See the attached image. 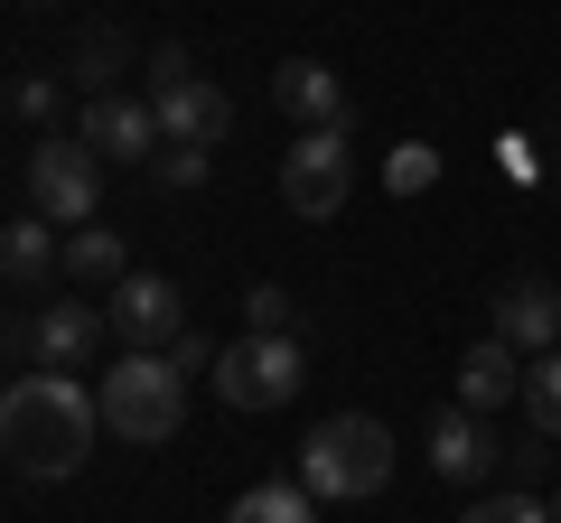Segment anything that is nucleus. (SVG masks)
<instances>
[{
	"mask_svg": "<svg viewBox=\"0 0 561 523\" xmlns=\"http://www.w3.org/2000/svg\"><path fill=\"white\" fill-rule=\"evenodd\" d=\"M94 430H103V411L76 374H20L0 393V458L20 467V477H38V486L76 477L94 458Z\"/></svg>",
	"mask_w": 561,
	"mask_h": 523,
	"instance_id": "obj_1",
	"label": "nucleus"
},
{
	"mask_svg": "<svg viewBox=\"0 0 561 523\" xmlns=\"http://www.w3.org/2000/svg\"><path fill=\"white\" fill-rule=\"evenodd\" d=\"M94 411H103L113 440L169 449V440H179V421H187V374L169 356H150V346H122V356L103 364V383H94Z\"/></svg>",
	"mask_w": 561,
	"mask_h": 523,
	"instance_id": "obj_2",
	"label": "nucleus"
},
{
	"mask_svg": "<svg viewBox=\"0 0 561 523\" xmlns=\"http://www.w3.org/2000/svg\"><path fill=\"white\" fill-rule=\"evenodd\" d=\"M300 486L319 504H365L393 486V430L375 421V411H337V421H319L300 440Z\"/></svg>",
	"mask_w": 561,
	"mask_h": 523,
	"instance_id": "obj_3",
	"label": "nucleus"
},
{
	"mask_svg": "<svg viewBox=\"0 0 561 523\" xmlns=\"http://www.w3.org/2000/svg\"><path fill=\"white\" fill-rule=\"evenodd\" d=\"M300 374H309V346L300 337H234L216 356V403H234V411H280L290 393H300Z\"/></svg>",
	"mask_w": 561,
	"mask_h": 523,
	"instance_id": "obj_4",
	"label": "nucleus"
},
{
	"mask_svg": "<svg viewBox=\"0 0 561 523\" xmlns=\"http://www.w3.org/2000/svg\"><path fill=\"white\" fill-rule=\"evenodd\" d=\"M94 197H103V160L76 141V131H47V141L28 150V216L94 224Z\"/></svg>",
	"mask_w": 561,
	"mask_h": 523,
	"instance_id": "obj_5",
	"label": "nucleus"
},
{
	"mask_svg": "<svg viewBox=\"0 0 561 523\" xmlns=\"http://www.w3.org/2000/svg\"><path fill=\"white\" fill-rule=\"evenodd\" d=\"M346 187H356V150H346V131H300V141L280 150V206L300 224H328L346 206Z\"/></svg>",
	"mask_w": 561,
	"mask_h": 523,
	"instance_id": "obj_6",
	"label": "nucleus"
},
{
	"mask_svg": "<svg viewBox=\"0 0 561 523\" xmlns=\"http://www.w3.org/2000/svg\"><path fill=\"white\" fill-rule=\"evenodd\" d=\"M103 327H113L122 346H150V356H169V346L187 337V300H179V281H160V271H122L113 300H103Z\"/></svg>",
	"mask_w": 561,
	"mask_h": 523,
	"instance_id": "obj_7",
	"label": "nucleus"
},
{
	"mask_svg": "<svg viewBox=\"0 0 561 523\" xmlns=\"http://www.w3.org/2000/svg\"><path fill=\"white\" fill-rule=\"evenodd\" d=\"M76 141L94 150L103 168L113 160H160V113H150V94H84Z\"/></svg>",
	"mask_w": 561,
	"mask_h": 523,
	"instance_id": "obj_8",
	"label": "nucleus"
},
{
	"mask_svg": "<svg viewBox=\"0 0 561 523\" xmlns=\"http://www.w3.org/2000/svg\"><path fill=\"white\" fill-rule=\"evenodd\" d=\"M150 113H160V141H179V150H216L225 131H234V103H225V84H206V75L150 84Z\"/></svg>",
	"mask_w": 561,
	"mask_h": 523,
	"instance_id": "obj_9",
	"label": "nucleus"
},
{
	"mask_svg": "<svg viewBox=\"0 0 561 523\" xmlns=\"http://www.w3.org/2000/svg\"><path fill=\"white\" fill-rule=\"evenodd\" d=\"M272 103L300 131H346V84H337V66H319V57H280L272 66Z\"/></svg>",
	"mask_w": 561,
	"mask_h": 523,
	"instance_id": "obj_10",
	"label": "nucleus"
},
{
	"mask_svg": "<svg viewBox=\"0 0 561 523\" xmlns=\"http://www.w3.org/2000/svg\"><path fill=\"white\" fill-rule=\"evenodd\" d=\"M505 467V449H496V430L478 421V411H440L431 421V477L440 486H478V477H496Z\"/></svg>",
	"mask_w": 561,
	"mask_h": 523,
	"instance_id": "obj_11",
	"label": "nucleus"
},
{
	"mask_svg": "<svg viewBox=\"0 0 561 523\" xmlns=\"http://www.w3.org/2000/svg\"><path fill=\"white\" fill-rule=\"evenodd\" d=\"M486 337H505L515 356H552V346H561V290L552 281H505Z\"/></svg>",
	"mask_w": 561,
	"mask_h": 523,
	"instance_id": "obj_12",
	"label": "nucleus"
},
{
	"mask_svg": "<svg viewBox=\"0 0 561 523\" xmlns=\"http://www.w3.org/2000/svg\"><path fill=\"white\" fill-rule=\"evenodd\" d=\"M28 356H38V374H76L94 356V300H47L28 318Z\"/></svg>",
	"mask_w": 561,
	"mask_h": 523,
	"instance_id": "obj_13",
	"label": "nucleus"
},
{
	"mask_svg": "<svg viewBox=\"0 0 561 523\" xmlns=\"http://www.w3.org/2000/svg\"><path fill=\"white\" fill-rule=\"evenodd\" d=\"M496 403H524V356L505 337H478L459 356V411H496Z\"/></svg>",
	"mask_w": 561,
	"mask_h": 523,
	"instance_id": "obj_14",
	"label": "nucleus"
},
{
	"mask_svg": "<svg viewBox=\"0 0 561 523\" xmlns=\"http://www.w3.org/2000/svg\"><path fill=\"white\" fill-rule=\"evenodd\" d=\"M57 262H66V243L47 234V216H28V224H0V271H10V281H47Z\"/></svg>",
	"mask_w": 561,
	"mask_h": 523,
	"instance_id": "obj_15",
	"label": "nucleus"
},
{
	"mask_svg": "<svg viewBox=\"0 0 561 523\" xmlns=\"http://www.w3.org/2000/svg\"><path fill=\"white\" fill-rule=\"evenodd\" d=\"M66 271L113 290L122 271H131V262H122V234H113V224H76V234H66Z\"/></svg>",
	"mask_w": 561,
	"mask_h": 523,
	"instance_id": "obj_16",
	"label": "nucleus"
},
{
	"mask_svg": "<svg viewBox=\"0 0 561 523\" xmlns=\"http://www.w3.org/2000/svg\"><path fill=\"white\" fill-rule=\"evenodd\" d=\"M225 523H319V496L309 486H243Z\"/></svg>",
	"mask_w": 561,
	"mask_h": 523,
	"instance_id": "obj_17",
	"label": "nucleus"
},
{
	"mask_svg": "<svg viewBox=\"0 0 561 523\" xmlns=\"http://www.w3.org/2000/svg\"><path fill=\"white\" fill-rule=\"evenodd\" d=\"M524 411H534V440H561V346L524 356Z\"/></svg>",
	"mask_w": 561,
	"mask_h": 523,
	"instance_id": "obj_18",
	"label": "nucleus"
},
{
	"mask_svg": "<svg viewBox=\"0 0 561 523\" xmlns=\"http://www.w3.org/2000/svg\"><path fill=\"white\" fill-rule=\"evenodd\" d=\"M243 337H300V300L280 281H253L243 290Z\"/></svg>",
	"mask_w": 561,
	"mask_h": 523,
	"instance_id": "obj_19",
	"label": "nucleus"
},
{
	"mask_svg": "<svg viewBox=\"0 0 561 523\" xmlns=\"http://www.w3.org/2000/svg\"><path fill=\"white\" fill-rule=\"evenodd\" d=\"M122 57H131V47H122V28H84V38H76V75H84V94H113Z\"/></svg>",
	"mask_w": 561,
	"mask_h": 523,
	"instance_id": "obj_20",
	"label": "nucleus"
},
{
	"mask_svg": "<svg viewBox=\"0 0 561 523\" xmlns=\"http://www.w3.org/2000/svg\"><path fill=\"white\" fill-rule=\"evenodd\" d=\"M459 523H552V504H534V496H478Z\"/></svg>",
	"mask_w": 561,
	"mask_h": 523,
	"instance_id": "obj_21",
	"label": "nucleus"
},
{
	"mask_svg": "<svg viewBox=\"0 0 561 523\" xmlns=\"http://www.w3.org/2000/svg\"><path fill=\"white\" fill-rule=\"evenodd\" d=\"M150 178H160V187H206V150H179V141H160Z\"/></svg>",
	"mask_w": 561,
	"mask_h": 523,
	"instance_id": "obj_22",
	"label": "nucleus"
},
{
	"mask_svg": "<svg viewBox=\"0 0 561 523\" xmlns=\"http://www.w3.org/2000/svg\"><path fill=\"white\" fill-rule=\"evenodd\" d=\"M383 178H393L402 197H421V187H440V160H431V150L412 141V150H393V168H383Z\"/></svg>",
	"mask_w": 561,
	"mask_h": 523,
	"instance_id": "obj_23",
	"label": "nucleus"
},
{
	"mask_svg": "<svg viewBox=\"0 0 561 523\" xmlns=\"http://www.w3.org/2000/svg\"><path fill=\"white\" fill-rule=\"evenodd\" d=\"M10 113H20V121H47V113H57V84H47V75H20V84H10Z\"/></svg>",
	"mask_w": 561,
	"mask_h": 523,
	"instance_id": "obj_24",
	"label": "nucleus"
},
{
	"mask_svg": "<svg viewBox=\"0 0 561 523\" xmlns=\"http://www.w3.org/2000/svg\"><path fill=\"white\" fill-rule=\"evenodd\" d=\"M216 356H225V346H216V337H197V327L169 346V364H179V374H216Z\"/></svg>",
	"mask_w": 561,
	"mask_h": 523,
	"instance_id": "obj_25",
	"label": "nucleus"
},
{
	"mask_svg": "<svg viewBox=\"0 0 561 523\" xmlns=\"http://www.w3.org/2000/svg\"><path fill=\"white\" fill-rule=\"evenodd\" d=\"M179 75H197V66H187V47H160V57H150V84H179Z\"/></svg>",
	"mask_w": 561,
	"mask_h": 523,
	"instance_id": "obj_26",
	"label": "nucleus"
},
{
	"mask_svg": "<svg viewBox=\"0 0 561 523\" xmlns=\"http://www.w3.org/2000/svg\"><path fill=\"white\" fill-rule=\"evenodd\" d=\"M20 10H57V0H20Z\"/></svg>",
	"mask_w": 561,
	"mask_h": 523,
	"instance_id": "obj_27",
	"label": "nucleus"
},
{
	"mask_svg": "<svg viewBox=\"0 0 561 523\" xmlns=\"http://www.w3.org/2000/svg\"><path fill=\"white\" fill-rule=\"evenodd\" d=\"M552 523H561V496H552Z\"/></svg>",
	"mask_w": 561,
	"mask_h": 523,
	"instance_id": "obj_28",
	"label": "nucleus"
},
{
	"mask_svg": "<svg viewBox=\"0 0 561 523\" xmlns=\"http://www.w3.org/2000/svg\"><path fill=\"white\" fill-rule=\"evenodd\" d=\"M552 141H561V131H552ZM552 168H561V160H552Z\"/></svg>",
	"mask_w": 561,
	"mask_h": 523,
	"instance_id": "obj_29",
	"label": "nucleus"
}]
</instances>
